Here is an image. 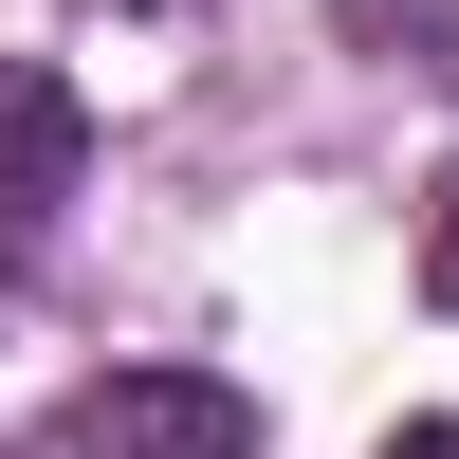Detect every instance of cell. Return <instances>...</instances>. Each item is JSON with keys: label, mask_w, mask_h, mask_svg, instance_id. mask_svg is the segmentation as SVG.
<instances>
[{"label": "cell", "mask_w": 459, "mask_h": 459, "mask_svg": "<svg viewBox=\"0 0 459 459\" xmlns=\"http://www.w3.org/2000/svg\"><path fill=\"white\" fill-rule=\"evenodd\" d=\"M56 459H257V404L221 368H110L56 404Z\"/></svg>", "instance_id": "cell-1"}, {"label": "cell", "mask_w": 459, "mask_h": 459, "mask_svg": "<svg viewBox=\"0 0 459 459\" xmlns=\"http://www.w3.org/2000/svg\"><path fill=\"white\" fill-rule=\"evenodd\" d=\"M74 184H92V92H74L56 56H0V257H19Z\"/></svg>", "instance_id": "cell-2"}, {"label": "cell", "mask_w": 459, "mask_h": 459, "mask_svg": "<svg viewBox=\"0 0 459 459\" xmlns=\"http://www.w3.org/2000/svg\"><path fill=\"white\" fill-rule=\"evenodd\" d=\"M423 294H441V313H459V166L423 184Z\"/></svg>", "instance_id": "cell-3"}, {"label": "cell", "mask_w": 459, "mask_h": 459, "mask_svg": "<svg viewBox=\"0 0 459 459\" xmlns=\"http://www.w3.org/2000/svg\"><path fill=\"white\" fill-rule=\"evenodd\" d=\"M386 459H459V423H404V441H386Z\"/></svg>", "instance_id": "cell-4"}]
</instances>
